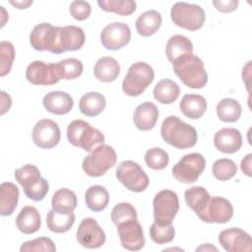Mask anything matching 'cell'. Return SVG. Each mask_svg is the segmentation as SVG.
<instances>
[{
	"label": "cell",
	"mask_w": 252,
	"mask_h": 252,
	"mask_svg": "<svg viewBox=\"0 0 252 252\" xmlns=\"http://www.w3.org/2000/svg\"><path fill=\"white\" fill-rule=\"evenodd\" d=\"M160 135L168 145L184 150L196 145L198 135L196 129L177 116L166 117L160 127Z\"/></svg>",
	"instance_id": "1"
},
{
	"label": "cell",
	"mask_w": 252,
	"mask_h": 252,
	"mask_svg": "<svg viewBox=\"0 0 252 252\" xmlns=\"http://www.w3.org/2000/svg\"><path fill=\"white\" fill-rule=\"evenodd\" d=\"M173 71L182 83L191 89H202L208 83V74L200 57L193 53L184 54L172 63Z\"/></svg>",
	"instance_id": "2"
},
{
	"label": "cell",
	"mask_w": 252,
	"mask_h": 252,
	"mask_svg": "<svg viewBox=\"0 0 252 252\" xmlns=\"http://www.w3.org/2000/svg\"><path fill=\"white\" fill-rule=\"evenodd\" d=\"M15 178L22 185L26 196L38 202L46 196L49 185L45 178L40 175L39 169L33 164H26L15 170Z\"/></svg>",
	"instance_id": "3"
},
{
	"label": "cell",
	"mask_w": 252,
	"mask_h": 252,
	"mask_svg": "<svg viewBox=\"0 0 252 252\" xmlns=\"http://www.w3.org/2000/svg\"><path fill=\"white\" fill-rule=\"evenodd\" d=\"M67 138L70 144L82 148L86 152H92L94 146L104 142L103 134L82 119L73 120L68 125Z\"/></svg>",
	"instance_id": "4"
},
{
	"label": "cell",
	"mask_w": 252,
	"mask_h": 252,
	"mask_svg": "<svg viewBox=\"0 0 252 252\" xmlns=\"http://www.w3.org/2000/svg\"><path fill=\"white\" fill-rule=\"evenodd\" d=\"M117 160L115 150L108 146L101 144L92 150L89 156L83 159L82 167L85 173L91 177H99L113 167Z\"/></svg>",
	"instance_id": "5"
},
{
	"label": "cell",
	"mask_w": 252,
	"mask_h": 252,
	"mask_svg": "<svg viewBox=\"0 0 252 252\" xmlns=\"http://www.w3.org/2000/svg\"><path fill=\"white\" fill-rule=\"evenodd\" d=\"M155 73L151 65L146 62L132 64L122 82V90L129 96H138L152 84Z\"/></svg>",
	"instance_id": "6"
},
{
	"label": "cell",
	"mask_w": 252,
	"mask_h": 252,
	"mask_svg": "<svg viewBox=\"0 0 252 252\" xmlns=\"http://www.w3.org/2000/svg\"><path fill=\"white\" fill-rule=\"evenodd\" d=\"M170 17L174 25L188 31L201 29L206 20L203 8L196 4L176 2L170 10Z\"/></svg>",
	"instance_id": "7"
},
{
	"label": "cell",
	"mask_w": 252,
	"mask_h": 252,
	"mask_svg": "<svg viewBox=\"0 0 252 252\" xmlns=\"http://www.w3.org/2000/svg\"><path fill=\"white\" fill-rule=\"evenodd\" d=\"M155 221L161 225L172 224L179 210V201L174 191L164 189L156 194L153 200Z\"/></svg>",
	"instance_id": "8"
},
{
	"label": "cell",
	"mask_w": 252,
	"mask_h": 252,
	"mask_svg": "<svg viewBox=\"0 0 252 252\" xmlns=\"http://www.w3.org/2000/svg\"><path fill=\"white\" fill-rule=\"evenodd\" d=\"M116 178L128 190L136 193L143 192L149 186V177L139 163L133 160H124L116 168Z\"/></svg>",
	"instance_id": "9"
},
{
	"label": "cell",
	"mask_w": 252,
	"mask_h": 252,
	"mask_svg": "<svg viewBox=\"0 0 252 252\" xmlns=\"http://www.w3.org/2000/svg\"><path fill=\"white\" fill-rule=\"evenodd\" d=\"M206 167L205 158L198 153L185 155L173 165L171 172L176 180L182 183H193L197 181Z\"/></svg>",
	"instance_id": "10"
},
{
	"label": "cell",
	"mask_w": 252,
	"mask_h": 252,
	"mask_svg": "<svg viewBox=\"0 0 252 252\" xmlns=\"http://www.w3.org/2000/svg\"><path fill=\"white\" fill-rule=\"evenodd\" d=\"M233 216V207L231 203L220 196L211 197L205 210L198 216L203 221L209 223H225Z\"/></svg>",
	"instance_id": "11"
},
{
	"label": "cell",
	"mask_w": 252,
	"mask_h": 252,
	"mask_svg": "<svg viewBox=\"0 0 252 252\" xmlns=\"http://www.w3.org/2000/svg\"><path fill=\"white\" fill-rule=\"evenodd\" d=\"M77 241L83 247L95 249L102 246L105 242V233L98 222L93 218H85L76 232Z\"/></svg>",
	"instance_id": "12"
},
{
	"label": "cell",
	"mask_w": 252,
	"mask_h": 252,
	"mask_svg": "<svg viewBox=\"0 0 252 252\" xmlns=\"http://www.w3.org/2000/svg\"><path fill=\"white\" fill-rule=\"evenodd\" d=\"M131 30L128 25L113 22L103 28L100 32L101 44L109 50H117L130 42Z\"/></svg>",
	"instance_id": "13"
},
{
	"label": "cell",
	"mask_w": 252,
	"mask_h": 252,
	"mask_svg": "<svg viewBox=\"0 0 252 252\" xmlns=\"http://www.w3.org/2000/svg\"><path fill=\"white\" fill-rule=\"evenodd\" d=\"M26 78L31 84L36 86H51L60 81L56 64H46L39 60L32 61L28 65Z\"/></svg>",
	"instance_id": "14"
},
{
	"label": "cell",
	"mask_w": 252,
	"mask_h": 252,
	"mask_svg": "<svg viewBox=\"0 0 252 252\" xmlns=\"http://www.w3.org/2000/svg\"><path fill=\"white\" fill-rule=\"evenodd\" d=\"M60 128L50 119H41L32 129L33 143L41 149H52L60 142Z\"/></svg>",
	"instance_id": "15"
},
{
	"label": "cell",
	"mask_w": 252,
	"mask_h": 252,
	"mask_svg": "<svg viewBox=\"0 0 252 252\" xmlns=\"http://www.w3.org/2000/svg\"><path fill=\"white\" fill-rule=\"evenodd\" d=\"M121 245L130 251L141 250L145 245L142 225L138 220H131L117 225Z\"/></svg>",
	"instance_id": "16"
},
{
	"label": "cell",
	"mask_w": 252,
	"mask_h": 252,
	"mask_svg": "<svg viewBox=\"0 0 252 252\" xmlns=\"http://www.w3.org/2000/svg\"><path fill=\"white\" fill-rule=\"evenodd\" d=\"M219 242L227 252L251 251V236L241 228L231 227L219 234Z\"/></svg>",
	"instance_id": "17"
},
{
	"label": "cell",
	"mask_w": 252,
	"mask_h": 252,
	"mask_svg": "<svg viewBox=\"0 0 252 252\" xmlns=\"http://www.w3.org/2000/svg\"><path fill=\"white\" fill-rule=\"evenodd\" d=\"M85 32L77 26L59 27L57 39V54L66 51H75L83 47L85 43Z\"/></svg>",
	"instance_id": "18"
},
{
	"label": "cell",
	"mask_w": 252,
	"mask_h": 252,
	"mask_svg": "<svg viewBox=\"0 0 252 252\" xmlns=\"http://www.w3.org/2000/svg\"><path fill=\"white\" fill-rule=\"evenodd\" d=\"M214 144L220 152L233 154L242 147V136L235 128H222L215 134Z\"/></svg>",
	"instance_id": "19"
},
{
	"label": "cell",
	"mask_w": 252,
	"mask_h": 252,
	"mask_svg": "<svg viewBox=\"0 0 252 252\" xmlns=\"http://www.w3.org/2000/svg\"><path fill=\"white\" fill-rule=\"evenodd\" d=\"M42 104L48 112L56 115H63L71 111L74 106V100L69 94L55 91L44 95Z\"/></svg>",
	"instance_id": "20"
},
{
	"label": "cell",
	"mask_w": 252,
	"mask_h": 252,
	"mask_svg": "<svg viewBox=\"0 0 252 252\" xmlns=\"http://www.w3.org/2000/svg\"><path fill=\"white\" fill-rule=\"evenodd\" d=\"M158 109L151 101H146L139 104L133 115L135 126L141 131L152 130L158 121Z\"/></svg>",
	"instance_id": "21"
},
{
	"label": "cell",
	"mask_w": 252,
	"mask_h": 252,
	"mask_svg": "<svg viewBox=\"0 0 252 252\" xmlns=\"http://www.w3.org/2000/svg\"><path fill=\"white\" fill-rule=\"evenodd\" d=\"M40 223L39 213L32 206H25L16 218L17 228L25 234L36 232L40 227Z\"/></svg>",
	"instance_id": "22"
},
{
	"label": "cell",
	"mask_w": 252,
	"mask_h": 252,
	"mask_svg": "<svg viewBox=\"0 0 252 252\" xmlns=\"http://www.w3.org/2000/svg\"><path fill=\"white\" fill-rule=\"evenodd\" d=\"M179 107L186 117L190 119H199L207 110V100L200 94H187L182 97Z\"/></svg>",
	"instance_id": "23"
},
{
	"label": "cell",
	"mask_w": 252,
	"mask_h": 252,
	"mask_svg": "<svg viewBox=\"0 0 252 252\" xmlns=\"http://www.w3.org/2000/svg\"><path fill=\"white\" fill-rule=\"evenodd\" d=\"M120 73V65L113 57L104 56L99 58L94 67V77L103 83H111L116 80Z\"/></svg>",
	"instance_id": "24"
},
{
	"label": "cell",
	"mask_w": 252,
	"mask_h": 252,
	"mask_svg": "<svg viewBox=\"0 0 252 252\" xmlns=\"http://www.w3.org/2000/svg\"><path fill=\"white\" fill-rule=\"evenodd\" d=\"M106 105V99L103 94L97 92H90L82 95L79 101L80 111L89 117H94L100 114Z\"/></svg>",
	"instance_id": "25"
},
{
	"label": "cell",
	"mask_w": 252,
	"mask_h": 252,
	"mask_svg": "<svg viewBox=\"0 0 252 252\" xmlns=\"http://www.w3.org/2000/svg\"><path fill=\"white\" fill-rule=\"evenodd\" d=\"M19 189L12 182H3L0 186V214L4 217L11 216L17 208Z\"/></svg>",
	"instance_id": "26"
},
{
	"label": "cell",
	"mask_w": 252,
	"mask_h": 252,
	"mask_svg": "<svg viewBox=\"0 0 252 252\" xmlns=\"http://www.w3.org/2000/svg\"><path fill=\"white\" fill-rule=\"evenodd\" d=\"M161 15L156 10H149L141 14L136 20L135 27L142 36H151L159 29L161 25Z\"/></svg>",
	"instance_id": "27"
},
{
	"label": "cell",
	"mask_w": 252,
	"mask_h": 252,
	"mask_svg": "<svg viewBox=\"0 0 252 252\" xmlns=\"http://www.w3.org/2000/svg\"><path fill=\"white\" fill-rule=\"evenodd\" d=\"M76 194L68 189L61 188L54 192L51 200L52 210L58 214H71L77 207Z\"/></svg>",
	"instance_id": "28"
},
{
	"label": "cell",
	"mask_w": 252,
	"mask_h": 252,
	"mask_svg": "<svg viewBox=\"0 0 252 252\" xmlns=\"http://www.w3.org/2000/svg\"><path fill=\"white\" fill-rule=\"evenodd\" d=\"M192 52L193 43L188 37L184 35L174 34L166 42L165 54L170 63H173L176 58Z\"/></svg>",
	"instance_id": "29"
},
{
	"label": "cell",
	"mask_w": 252,
	"mask_h": 252,
	"mask_svg": "<svg viewBox=\"0 0 252 252\" xmlns=\"http://www.w3.org/2000/svg\"><path fill=\"white\" fill-rule=\"evenodd\" d=\"M153 94L155 99L158 102L162 104H170L177 99L180 94V88L174 81L163 79L156 85Z\"/></svg>",
	"instance_id": "30"
},
{
	"label": "cell",
	"mask_w": 252,
	"mask_h": 252,
	"mask_svg": "<svg viewBox=\"0 0 252 252\" xmlns=\"http://www.w3.org/2000/svg\"><path fill=\"white\" fill-rule=\"evenodd\" d=\"M85 202L87 207L93 212L104 210L109 202V194L101 185L90 186L85 193Z\"/></svg>",
	"instance_id": "31"
},
{
	"label": "cell",
	"mask_w": 252,
	"mask_h": 252,
	"mask_svg": "<svg viewBox=\"0 0 252 252\" xmlns=\"http://www.w3.org/2000/svg\"><path fill=\"white\" fill-rule=\"evenodd\" d=\"M187 206L199 216L206 208L211 196L207 189L202 186H193L184 193Z\"/></svg>",
	"instance_id": "32"
},
{
	"label": "cell",
	"mask_w": 252,
	"mask_h": 252,
	"mask_svg": "<svg viewBox=\"0 0 252 252\" xmlns=\"http://www.w3.org/2000/svg\"><path fill=\"white\" fill-rule=\"evenodd\" d=\"M241 113V105L234 98H222L217 105L218 117L223 122H236L240 118Z\"/></svg>",
	"instance_id": "33"
},
{
	"label": "cell",
	"mask_w": 252,
	"mask_h": 252,
	"mask_svg": "<svg viewBox=\"0 0 252 252\" xmlns=\"http://www.w3.org/2000/svg\"><path fill=\"white\" fill-rule=\"evenodd\" d=\"M75 215L71 214H58L52 209L48 212L46 217V224L50 231L55 233H63L68 231L75 222Z\"/></svg>",
	"instance_id": "34"
},
{
	"label": "cell",
	"mask_w": 252,
	"mask_h": 252,
	"mask_svg": "<svg viewBox=\"0 0 252 252\" xmlns=\"http://www.w3.org/2000/svg\"><path fill=\"white\" fill-rule=\"evenodd\" d=\"M56 69L59 79L74 80L83 73V63L76 58H67L56 63Z\"/></svg>",
	"instance_id": "35"
},
{
	"label": "cell",
	"mask_w": 252,
	"mask_h": 252,
	"mask_svg": "<svg viewBox=\"0 0 252 252\" xmlns=\"http://www.w3.org/2000/svg\"><path fill=\"white\" fill-rule=\"evenodd\" d=\"M97 4L101 10L121 16L131 15L135 12L137 6L133 0H98Z\"/></svg>",
	"instance_id": "36"
},
{
	"label": "cell",
	"mask_w": 252,
	"mask_h": 252,
	"mask_svg": "<svg viewBox=\"0 0 252 252\" xmlns=\"http://www.w3.org/2000/svg\"><path fill=\"white\" fill-rule=\"evenodd\" d=\"M52 25L49 23L37 24L30 34V43L37 51H46L48 37Z\"/></svg>",
	"instance_id": "37"
},
{
	"label": "cell",
	"mask_w": 252,
	"mask_h": 252,
	"mask_svg": "<svg viewBox=\"0 0 252 252\" xmlns=\"http://www.w3.org/2000/svg\"><path fill=\"white\" fill-rule=\"evenodd\" d=\"M214 176L220 181H226L231 179L237 171L236 163L229 158L217 159L212 167Z\"/></svg>",
	"instance_id": "38"
},
{
	"label": "cell",
	"mask_w": 252,
	"mask_h": 252,
	"mask_svg": "<svg viewBox=\"0 0 252 252\" xmlns=\"http://www.w3.org/2000/svg\"><path fill=\"white\" fill-rule=\"evenodd\" d=\"M146 164L155 170H161L165 168L169 162L168 154L160 148H152L145 154Z\"/></svg>",
	"instance_id": "39"
},
{
	"label": "cell",
	"mask_w": 252,
	"mask_h": 252,
	"mask_svg": "<svg viewBox=\"0 0 252 252\" xmlns=\"http://www.w3.org/2000/svg\"><path fill=\"white\" fill-rule=\"evenodd\" d=\"M131 220H137V212L133 205L122 202L113 207L111 211V220L116 226Z\"/></svg>",
	"instance_id": "40"
},
{
	"label": "cell",
	"mask_w": 252,
	"mask_h": 252,
	"mask_svg": "<svg viewBox=\"0 0 252 252\" xmlns=\"http://www.w3.org/2000/svg\"><path fill=\"white\" fill-rule=\"evenodd\" d=\"M175 229L172 224L161 225L156 221L150 227V237L157 244H165L173 240Z\"/></svg>",
	"instance_id": "41"
},
{
	"label": "cell",
	"mask_w": 252,
	"mask_h": 252,
	"mask_svg": "<svg viewBox=\"0 0 252 252\" xmlns=\"http://www.w3.org/2000/svg\"><path fill=\"white\" fill-rule=\"evenodd\" d=\"M15 59V47L10 41L0 42V76L4 77L12 69Z\"/></svg>",
	"instance_id": "42"
},
{
	"label": "cell",
	"mask_w": 252,
	"mask_h": 252,
	"mask_svg": "<svg viewBox=\"0 0 252 252\" xmlns=\"http://www.w3.org/2000/svg\"><path fill=\"white\" fill-rule=\"evenodd\" d=\"M20 251L21 252H29V251L54 252L56 251V247L54 242L50 238L38 237V238L24 242L20 248Z\"/></svg>",
	"instance_id": "43"
},
{
	"label": "cell",
	"mask_w": 252,
	"mask_h": 252,
	"mask_svg": "<svg viewBox=\"0 0 252 252\" xmlns=\"http://www.w3.org/2000/svg\"><path fill=\"white\" fill-rule=\"evenodd\" d=\"M71 16L77 21H84L91 15L92 8L89 2L83 0H76L70 4L69 8Z\"/></svg>",
	"instance_id": "44"
},
{
	"label": "cell",
	"mask_w": 252,
	"mask_h": 252,
	"mask_svg": "<svg viewBox=\"0 0 252 252\" xmlns=\"http://www.w3.org/2000/svg\"><path fill=\"white\" fill-rule=\"evenodd\" d=\"M213 5L216 9L221 13H231L236 10L238 6L237 0H219L213 1Z\"/></svg>",
	"instance_id": "45"
},
{
	"label": "cell",
	"mask_w": 252,
	"mask_h": 252,
	"mask_svg": "<svg viewBox=\"0 0 252 252\" xmlns=\"http://www.w3.org/2000/svg\"><path fill=\"white\" fill-rule=\"evenodd\" d=\"M12 105L11 96L4 91L1 92V115L5 114Z\"/></svg>",
	"instance_id": "46"
},
{
	"label": "cell",
	"mask_w": 252,
	"mask_h": 252,
	"mask_svg": "<svg viewBox=\"0 0 252 252\" xmlns=\"http://www.w3.org/2000/svg\"><path fill=\"white\" fill-rule=\"evenodd\" d=\"M251 158H252V155L248 154L242 160H241V170L244 174H246L247 176H251Z\"/></svg>",
	"instance_id": "47"
},
{
	"label": "cell",
	"mask_w": 252,
	"mask_h": 252,
	"mask_svg": "<svg viewBox=\"0 0 252 252\" xmlns=\"http://www.w3.org/2000/svg\"><path fill=\"white\" fill-rule=\"evenodd\" d=\"M10 3L18 9H26L32 4V1H10Z\"/></svg>",
	"instance_id": "48"
},
{
	"label": "cell",
	"mask_w": 252,
	"mask_h": 252,
	"mask_svg": "<svg viewBox=\"0 0 252 252\" xmlns=\"http://www.w3.org/2000/svg\"><path fill=\"white\" fill-rule=\"evenodd\" d=\"M200 250H215V251H218V248H216L215 246H212L210 243H206L202 246H200L199 248L196 249V251H200Z\"/></svg>",
	"instance_id": "49"
}]
</instances>
